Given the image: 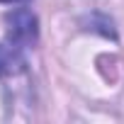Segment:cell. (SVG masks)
<instances>
[{"label":"cell","mask_w":124,"mask_h":124,"mask_svg":"<svg viewBox=\"0 0 124 124\" xmlns=\"http://www.w3.org/2000/svg\"><path fill=\"white\" fill-rule=\"evenodd\" d=\"M5 29H8V41L15 44L17 49L22 46H32L39 39V22L37 15L27 8H17L10 10L5 15Z\"/></svg>","instance_id":"6da1fadb"},{"label":"cell","mask_w":124,"mask_h":124,"mask_svg":"<svg viewBox=\"0 0 124 124\" xmlns=\"http://www.w3.org/2000/svg\"><path fill=\"white\" fill-rule=\"evenodd\" d=\"M24 68V58L15 44H0V76H15Z\"/></svg>","instance_id":"7a4b0ae2"},{"label":"cell","mask_w":124,"mask_h":124,"mask_svg":"<svg viewBox=\"0 0 124 124\" xmlns=\"http://www.w3.org/2000/svg\"><path fill=\"white\" fill-rule=\"evenodd\" d=\"M0 3H8V5H17V3H29V0H0Z\"/></svg>","instance_id":"3957f363"}]
</instances>
